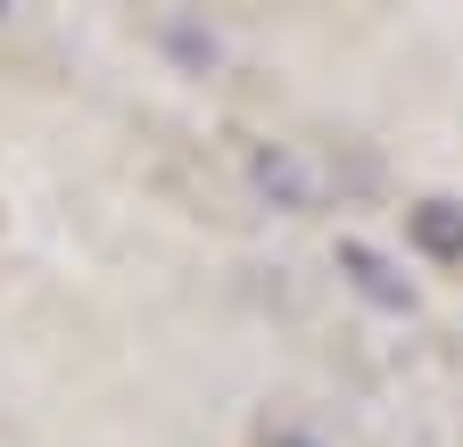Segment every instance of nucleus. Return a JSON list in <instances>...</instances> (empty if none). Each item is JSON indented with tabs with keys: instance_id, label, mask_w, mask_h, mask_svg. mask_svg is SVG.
<instances>
[{
	"instance_id": "4",
	"label": "nucleus",
	"mask_w": 463,
	"mask_h": 447,
	"mask_svg": "<svg viewBox=\"0 0 463 447\" xmlns=\"http://www.w3.org/2000/svg\"><path fill=\"white\" fill-rule=\"evenodd\" d=\"M273 447H323V439H307V431H281V439H273Z\"/></svg>"
},
{
	"instance_id": "3",
	"label": "nucleus",
	"mask_w": 463,
	"mask_h": 447,
	"mask_svg": "<svg viewBox=\"0 0 463 447\" xmlns=\"http://www.w3.org/2000/svg\"><path fill=\"white\" fill-rule=\"evenodd\" d=\"M339 273H347V282H356L373 307H389V315H405V307H414V290H405V282H397V273H389L364 241H347V249H339Z\"/></svg>"
},
{
	"instance_id": "1",
	"label": "nucleus",
	"mask_w": 463,
	"mask_h": 447,
	"mask_svg": "<svg viewBox=\"0 0 463 447\" xmlns=\"http://www.w3.org/2000/svg\"><path fill=\"white\" fill-rule=\"evenodd\" d=\"M249 183L273 199V207H323V183H315V166L298 157V149H281V141H265V149H249Z\"/></svg>"
},
{
	"instance_id": "2",
	"label": "nucleus",
	"mask_w": 463,
	"mask_h": 447,
	"mask_svg": "<svg viewBox=\"0 0 463 447\" xmlns=\"http://www.w3.org/2000/svg\"><path fill=\"white\" fill-rule=\"evenodd\" d=\"M405 233H414V249L430 265H463V199H422L405 215Z\"/></svg>"
}]
</instances>
